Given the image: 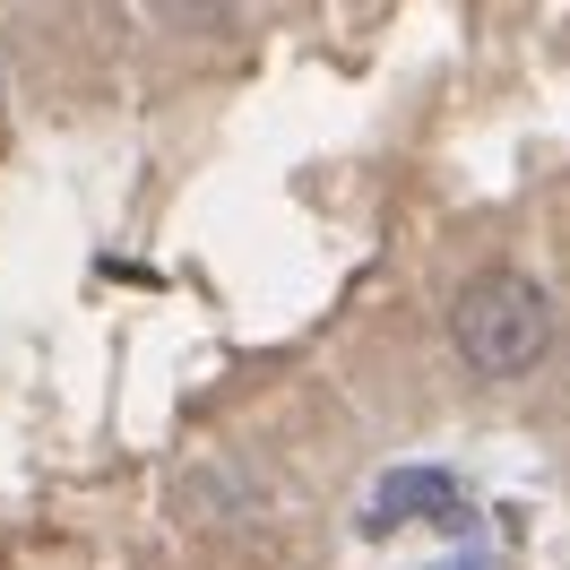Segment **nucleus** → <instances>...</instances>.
<instances>
[{
    "mask_svg": "<svg viewBox=\"0 0 570 570\" xmlns=\"http://www.w3.org/2000/svg\"><path fill=\"white\" fill-rule=\"evenodd\" d=\"M450 337H459V355L475 363L484 381H519V372H535L544 346H553V303H544V285H528L519 268H484V277L459 285Z\"/></svg>",
    "mask_w": 570,
    "mask_h": 570,
    "instance_id": "1",
    "label": "nucleus"
},
{
    "mask_svg": "<svg viewBox=\"0 0 570 570\" xmlns=\"http://www.w3.org/2000/svg\"><path fill=\"white\" fill-rule=\"evenodd\" d=\"M397 519H441V528H459L466 519L459 475H441V466H397L390 484L372 493V528H397Z\"/></svg>",
    "mask_w": 570,
    "mask_h": 570,
    "instance_id": "2",
    "label": "nucleus"
},
{
    "mask_svg": "<svg viewBox=\"0 0 570 570\" xmlns=\"http://www.w3.org/2000/svg\"><path fill=\"white\" fill-rule=\"evenodd\" d=\"M432 570H501L493 553H450V562H432Z\"/></svg>",
    "mask_w": 570,
    "mask_h": 570,
    "instance_id": "3",
    "label": "nucleus"
}]
</instances>
